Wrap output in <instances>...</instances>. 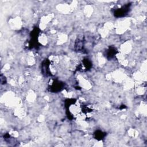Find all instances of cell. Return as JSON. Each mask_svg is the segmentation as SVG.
<instances>
[{
    "instance_id": "cell-1",
    "label": "cell",
    "mask_w": 147,
    "mask_h": 147,
    "mask_svg": "<svg viewBox=\"0 0 147 147\" xmlns=\"http://www.w3.org/2000/svg\"><path fill=\"white\" fill-rule=\"evenodd\" d=\"M130 5H125L120 9H118L114 12V15L117 17L125 16L128 12Z\"/></svg>"
}]
</instances>
